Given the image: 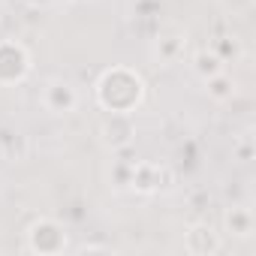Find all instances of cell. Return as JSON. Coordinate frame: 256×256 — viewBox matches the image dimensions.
I'll return each mask as SVG.
<instances>
[{
	"mask_svg": "<svg viewBox=\"0 0 256 256\" xmlns=\"http://www.w3.org/2000/svg\"><path fill=\"white\" fill-rule=\"evenodd\" d=\"M94 94H96V106L102 112L133 114L145 100V82L130 66H112L100 76Z\"/></svg>",
	"mask_w": 256,
	"mask_h": 256,
	"instance_id": "6da1fadb",
	"label": "cell"
},
{
	"mask_svg": "<svg viewBox=\"0 0 256 256\" xmlns=\"http://www.w3.org/2000/svg\"><path fill=\"white\" fill-rule=\"evenodd\" d=\"M28 250L40 256H58L66 250V229L54 217H40L28 229Z\"/></svg>",
	"mask_w": 256,
	"mask_h": 256,
	"instance_id": "7a4b0ae2",
	"label": "cell"
},
{
	"mask_svg": "<svg viewBox=\"0 0 256 256\" xmlns=\"http://www.w3.org/2000/svg\"><path fill=\"white\" fill-rule=\"evenodd\" d=\"M30 76V52L16 40H0V88L18 84Z\"/></svg>",
	"mask_w": 256,
	"mask_h": 256,
	"instance_id": "3957f363",
	"label": "cell"
},
{
	"mask_svg": "<svg viewBox=\"0 0 256 256\" xmlns=\"http://www.w3.org/2000/svg\"><path fill=\"white\" fill-rule=\"evenodd\" d=\"M100 139L112 151H126L136 139V120L133 114H120V112H106V120L100 124Z\"/></svg>",
	"mask_w": 256,
	"mask_h": 256,
	"instance_id": "277c9868",
	"label": "cell"
},
{
	"mask_svg": "<svg viewBox=\"0 0 256 256\" xmlns=\"http://www.w3.org/2000/svg\"><path fill=\"white\" fill-rule=\"evenodd\" d=\"M42 106H46V112H52V114H70V112H76V106H78V94H76V88H72L70 82L54 78V82H48V84L42 88Z\"/></svg>",
	"mask_w": 256,
	"mask_h": 256,
	"instance_id": "5b68a950",
	"label": "cell"
},
{
	"mask_svg": "<svg viewBox=\"0 0 256 256\" xmlns=\"http://www.w3.org/2000/svg\"><path fill=\"white\" fill-rule=\"evenodd\" d=\"M169 181V172L160 166V163H133V175H130V190L136 193H157L160 187H166Z\"/></svg>",
	"mask_w": 256,
	"mask_h": 256,
	"instance_id": "8992f818",
	"label": "cell"
},
{
	"mask_svg": "<svg viewBox=\"0 0 256 256\" xmlns=\"http://www.w3.org/2000/svg\"><path fill=\"white\" fill-rule=\"evenodd\" d=\"M184 250L193 256H214L220 253V235L208 223H193L184 232Z\"/></svg>",
	"mask_w": 256,
	"mask_h": 256,
	"instance_id": "52a82bcc",
	"label": "cell"
},
{
	"mask_svg": "<svg viewBox=\"0 0 256 256\" xmlns=\"http://www.w3.org/2000/svg\"><path fill=\"white\" fill-rule=\"evenodd\" d=\"M223 226H226V232H229L232 238H250L253 229H256V217H253L250 208L232 205V208L223 214Z\"/></svg>",
	"mask_w": 256,
	"mask_h": 256,
	"instance_id": "ba28073f",
	"label": "cell"
},
{
	"mask_svg": "<svg viewBox=\"0 0 256 256\" xmlns=\"http://www.w3.org/2000/svg\"><path fill=\"white\" fill-rule=\"evenodd\" d=\"M28 157V136L18 130H0V160L22 163Z\"/></svg>",
	"mask_w": 256,
	"mask_h": 256,
	"instance_id": "9c48e42d",
	"label": "cell"
},
{
	"mask_svg": "<svg viewBox=\"0 0 256 256\" xmlns=\"http://www.w3.org/2000/svg\"><path fill=\"white\" fill-rule=\"evenodd\" d=\"M184 42H187L184 34H163V36L154 40V58L160 64H175L184 52Z\"/></svg>",
	"mask_w": 256,
	"mask_h": 256,
	"instance_id": "30bf717a",
	"label": "cell"
},
{
	"mask_svg": "<svg viewBox=\"0 0 256 256\" xmlns=\"http://www.w3.org/2000/svg\"><path fill=\"white\" fill-rule=\"evenodd\" d=\"M205 90H208V96H211L214 102H229V100L235 96V78H232L226 70H220L217 76L205 78Z\"/></svg>",
	"mask_w": 256,
	"mask_h": 256,
	"instance_id": "8fae6325",
	"label": "cell"
},
{
	"mask_svg": "<svg viewBox=\"0 0 256 256\" xmlns=\"http://www.w3.org/2000/svg\"><path fill=\"white\" fill-rule=\"evenodd\" d=\"M193 70H196V76L205 82V78L217 76L220 70H226V64H223L211 48H202V52H196V54H193Z\"/></svg>",
	"mask_w": 256,
	"mask_h": 256,
	"instance_id": "7c38bea8",
	"label": "cell"
},
{
	"mask_svg": "<svg viewBox=\"0 0 256 256\" xmlns=\"http://www.w3.org/2000/svg\"><path fill=\"white\" fill-rule=\"evenodd\" d=\"M211 52H214L223 64H229V60H235V58L241 54V46H238L235 36H217V40L211 42Z\"/></svg>",
	"mask_w": 256,
	"mask_h": 256,
	"instance_id": "4fadbf2b",
	"label": "cell"
},
{
	"mask_svg": "<svg viewBox=\"0 0 256 256\" xmlns=\"http://www.w3.org/2000/svg\"><path fill=\"white\" fill-rule=\"evenodd\" d=\"M133 163L136 160H118L114 166H112V184L114 187H120V190H126V187H130V175H133Z\"/></svg>",
	"mask_w": 256,
	"mask_h": 256,
	"instance_id": "5bb4252c",
	"label": "cell"
},
{
	"mask_svg": "<svg viewBox=\"0 0 256 256\" xmlns=\"http://www.w3.org/2000/svg\"><path fill=\"white\" fill-rule=\"evenodd\" d=\"M235 157H238L241 163H250V160H253V139H250V136H241V139L235 142Z\"/></svg>",
	"mask_w": 256,
	"mask_h": 256,
	"instance_id": "9a60e30c",
	"label": "cell"
},
{
	"mask_svg": "<svg viewBox=\"0 0 256 256\" xmlns=\"http://www.w3.org/2000/svg\"><path fill=\"white\" fill-rule=\"evenodd\" d=\"M157 10H160L157 0H139V4L133 6V12H136V16H145V18H148L151 12H157Z\"/></svg>",
	"mask_w": 256,
	"mask_h": 256,
	"instance_id": "2e32d148",
	"label": "cell"
},
{
	"mask_svg": "<svg viewBox=\"0 0 256 256\" xmlns=\"http://www.w3.org/2000/svg\"><path fill=\"white\" fill-rule=\"evenodd\" d=\"M82 253H108V247L106 244H84Z\"/></svg>",
	"mask_w": 256,
	"mask_h": 256,
	"instance_id": "e0dca14e",
	"label": "cell"
},
{
	"mask_svg": "<svg viewBox=\"0 0 256 256\" xmlns=\"http://www.w3.org/2000/svg\"><path fill=\"white\" fill-rule=\"evenodd\" d=\"M24 4H28V6H34V10H36V6H42V4H48V0H24Z\"/></svg>",
	"mask_w": 256,
	"mask_h": 256,
	"instance_id": "ac0fdd59",
	"label": "cell"
},
{
	"mask_svg": "<svg viewBox=\"0 0 256 256\" xmlns=\"http://www.w3.org/2000/svg\"><path fill=\"white\" fill-rule=\"evenodd\" d=\"M48 4H70V0H48Z\"/></svg>",
	"mask_w": 256,
	"mask_h": 256,
	"instance_id": "d6986e66",
	"label": "cell"
},
{
	"mask_svg": "<svg viewBox=\"0 0 256 256\" xmlns=\"http://www.w3.org/2000/svg\"><path fill=\"white\" fill-rule=\"evenodd\" d=\"M0 10H4V4H0Z\"/></svg>",
	"mask_w": 256,
	"mask_h": 256,
	"instance_id": "ffe728a7",
	"label": "cell"
}]
</instances>
